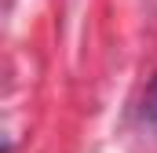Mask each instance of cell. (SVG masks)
I'll return each instance as SVG.
<instances>
[{
	"label": "cell",
	"mask_w": 157,
	"mask_h": 153,
	"mask_svg": "<svg viewBox=\"0 0 157 153\" xmlns=\"http://www.w3.org/2000/svg\"><path fill=\"white\" fill-rule=\"evenodd\" d=\"M139 117H143V124L157 128V73H154V80L146 84V91H143V102H139Z\"/></svg>",
	"instance_id": "obj_1"
}]
</instances>
